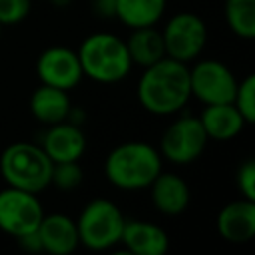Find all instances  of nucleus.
<instances>
[{"mask_svg":"<svg viewBox=\"0 0 255 255\" xmlns=\"http://www.w3.org/2000/svg\"><path fill=\"white\" fill-rule=\"evenodd\" d=\"M189 98V68L185 62L163 56L155 64L143 68L137 82V100L147 112L169 116L179 112Z\"/></svg>","mask_w":255,"mask_h":255,"instance_id":"nucleus-1","label":"nucleus"},{"mask_svg":"<svg viewBox=\"0 0 255 255\" xmlns=\"http://www.w3.org/2000/svg\"><path fill=\"white\" fill-rule=\"evenodd\" d=\"M161 171L159 151L145 141H126L114 147L104 163L108 181L120 189H143Z\"/></svg>","mask_w":255,"mask_h":255,"instance_id":"nucleus-2","label":"nucleus"},{"mask_svg":"<svg viewBox=\"0 0 255 255\" xmlns=\"http://www.w3.org/2000/svg\"><path fill=\"white\" fill-rule=\"evenodd\" d=\"M84 76L100 82L114 84L124 80L131 70V60L126 42L112 34H92L78 50Z\"/></svg>","mask_w":255,"mask_h":255,"instance_id":"nucleus-3","label":"nucleus"},{"mask_svg":"<svg viewBox=\"0 0 255 255\" xmlns=\"http://www.w3.org/2000/svg\"><path fill=\"white\" fill-rule=\"evenodd\" d=\"M52 165L54 163L42 145L30 141L8 145L0 157V171L6 183L30 193H40L50 185Z\"/></svg>","mask_w":255,"mask_h":255,"instance_id":"nucleus-4","label":"nucleus"},{"mask_svg":"<svg viewBox=\"0 0 255 255\" xmlns=\"http://www.w3.org/2000/svg\"><path fill=\"white\" fill-rule=\"evenodd\" d=\"M124 223L126 219L114 201L104 199V197L92 199L82 209L76 221L80 243L94 251L108 249L120 243Z\"/></svg>","mask_w":255,"mask_h":255,"instance_id":"nucleus-5","label":"nucleus"},{"mask_svg":"<svg viewBox=\"0 0 255 255\" xmlns=\"http://www.w3.org/2000/svg\"><path fill=\"white\" fill-rule=\"evenodd\" d=\"M207 139L209 137L199 118L181 116L173 124H169V128L163 131L161 143H159L161 155L177 165L191 163L203 153Z\"/></svg>","mask_w":255,"mask_h":255,"instance_id":"nucleus-6","label":"nucleus"},{"mask_svg":"<svg viewBox=\"0 0 255 255\" xmlns=\"http://www.w3.org/2000/svg\"><path fill=\"white\" fill-rule=\"evenodd\" d=\"M44 217L36 193L6 187L0 191V229L12 237H22L38 229Z\"/></svg>","mask_w":255,"mask_h":255,"instance_id":"nucleus-7","label":"nucleus"},{"mask_svg":"<svg viewBox=\"0 0 255 255\" xmlns=\"http://www.w3.org/2000/svg\"><path fill=\"white\" fill-rule=\"evenodd\" d=\"M161 36L165 56L187 64L193 58H197L203 50L207 42V28L197 14L179 12L165 24Z\"/></svg>","mask_w":255,"mask_h":255,"instance_id":"nucleus-8","label":"nucleus"},{"mask_svg":"<svg viewBox=\"0 0 255 255\" xmlns=\"http://www.w3.org/2000/svg\"><path fill=\"white\" fill-rule=\"evenodd\" d=\"M191 96L209 104H227L233 102L237 80L231 70L217 60H203L189 70Z\"/></svg>","mask_w":255,"mask_h":255,"instance_id":"nucleus-9","label":"nucleus"},{"mask_svg":"<svg viewBox=\"0 0 255 255\" xmlns=\"http://www.w3.org/2000/svg\"><path fill=\"white\" fill-rule=\"evenodd\" d=\"M36 72L42 84H48L66 92L76 88L84 78L78 52L66 46H52L44 50L38 58Z\"/></svg>","mask_w":255,"mask_h":255,"instance_id":"nucleus-10","label":"nucleus"},{"mask_svg":"<svg viewBox=\"0 0 255 255\" xmlns=\"http://www.w3.org/2000/svg\"><path fill=\"white\" fill-rule=\"evenodd\" d=\"M42 149L52 159V163L60 161H78L86 151V135L80 126L72 122H58L52 124L50 129L44 133Z\"/></svg>","mask_w":255,"mask_h":255,"instance_id":"nucleus-11","label":"nucleus"},{"mask_svg":"<svg viewBox=\"0 0 255 255\" xmlns=\"http://www.w3.org/2000/svg\"><path fill=\"white\" fill-rule=\"evenodd\" d=\"M217 231L229 243H245L255 235V201L235 199L217 213Z\"/></svg>","mask_w":255,"mask_h":255,"instance_id":"nucleus-12","label":"nucleus"},{"mask_svg":"<svg viewBox=\"0 0 255 255\" xmlns=\"http://www.w3.org/2000/svg\"><path fill=\"white\" fill-rule=\"evenodd\" d=\"M36 231L42 243V251H48L52 255H68L80 243L76 221L64 213L44 215Z\"/></svg>","mask_w":255,"mask_h":255,"instance_id":"nucleus-13","label":"nucleus"},{"mask_svg":"<svg viewBox=\"0 0 255 255\" xmlns=\"http://www.w3.org/2000/svg\"><path fill=\"white\" fill-rule=\"evenodd\" d=\"M120 241L133 255H163L169 247L167 233L149 221H126Z\"/></svg>","mask_w":255,"mask_h":255,"instance_id":"nucleus-14","label":"nucleus"},{"mask_svg":"<svg viewBox=\"0 0 255 255\" xmlns=\"http://www.w3.org/2000/svg\"><path fill=\"white\" fill-rule=\"evenodd\" d=\"M151 201L157 211L165 215H179L189 205V187L175 173H157L149 183Z\"/></svg>","mask_w":255,"mask_h":255,"instance_id":"nucleus-15","label":"nucleus"},{"mask_svg":"<svg viewBox=\"0 0 255 255\" xmlns=\"http://www.w3.org/2000/svg\"><path fill=\"white\" fill-rule=\"evenodd\" d=\"M70 110H72V102L68 98V92L48 84H42L40 88H36L30 98L32 116L46 126L66 122L70 116Z\"/></svg>","mask_w":255,"mask_h":255,"instance_id":"nucleus-16","label":"nucleus"},{"mask_svg":"<svg viewBox=\"0 0 255 255\" xmlns=\"http://www.w3.org/2000/svg\"><path fill=\"white\" fill-rule=\"evenodd\" d=\"M199 122L205 129L207 137L221 139V141L235 137L245 126L243 116L237 112V108L231 102L205 106V110L199 116Z\"/></svg>","mask_w":255,"mask_h":255,"instance_id":"nucleus-17","label":"nucleus"},{"mask_svg":"<svg viewBox=\"0 0 255 255\" xmlns=\"http://www.w3.org/2000/svg\"><path fill=\"white\" fill-rule=\"evenodd\" d=\"M126 48H128L131 64H137L141 68H147L165 56L163 36L153 26L133 28L131 36L126 42Z\"/></svg>","mask_w":255,"mask_h":255,"instance_id":"nucleus-18","label":"nucleus"},{"mask_svg":"<svg viewBox=\"0 0 255 255\" xmlns=\"http://www.w3.org/2000/svg\"><path fill=\"white\" fill-rule=\"evenodd\" d=\"M165 0H116V18L133 28L155 26L163 16Z\"/></svg>","mask_w":255,"mask_h":255,"instance_id":"nucleus-19","label":"nucleus"},{"mask_svg":"<svg viewBox=\"0 0 255 255\" xmlns=\"http://www.w3.org/2000/svg\"><path fill=\"white\" fill-rule=\"evenodd\" d=\"M225 20L243 40L255 38V0H225Z\"/></svg>","mask_w":255,"mask_h":255,"instance_id":"nucleus-20","label":"nucleus"},{"mask_svg":"<svg viewBox=\"0 0 255 255\" xmlns=\"http://www.w3.org/2000/svg\"><path fill=\"white\" fill-rule=\"evenodd\" d=\"M231 104L243 116L245 124H253L255 122V76L253 74H249L247 78H243L237 84Z\"/></svg>","mask_w":255,"mask_h":255,"instance_id":"nucleus-21","label":"nucleus"},{"mask_svg":"<svg viewBox=\"0 0 255 255\" xmlns=\"http://www.w3.org/2000/svg\"><path fill=\"white\" fill-rule=\"evenodd\" d=\"M84 179V171L78 165V161H60L52 165V177L50 185H56L62 191L76 189Z\"/></svg>","mask_w":255,"mask_h":255,"instance_id":"nucleus-22","label":"nucleus"},{"mask_svg":"<svg viewBox=\"0 0 255 255\" xmlns=\"http://www.w3.org/2000/svg\"><path fill=\"white\" fill-rule=\"evenodd\" d=\"M32 8V0H0V24L12 26L22 22Z\"/></svg>","mask_w":255,"mask_h":255,"instance_id":"nucleus-23","label":"nucleus"},{"mask_svg":"<svg viewBox=\"0 0 255 255\" xmlns=\"http://www.w3.org/2000/svg\"><path fill=\"white\" fill-rule=\"evenodd\" d=\"M237 187L245 199L255 201V161L247 159L237 169Z\"/></svg>","mask_w":255,"mask_h":255,"instance_id":"nucleus-24","label":"nucleus"},{"mask_svg":"<svg viewBox=\"0 0 255 255\" xmlns=\"http://www.w3.org/2000/svg\"><path fill=\"white\" fill-rule=\"evenodd\" d=\"M92 8L104 20L116 16V0H92Z\"/></svg>","mask_w":255,"mask_h":255,"instance_id":"nucleus-25","label":"nucleus"},{"mask_svg":"<svg viewBox=\"0 0 255 255\" xmlns=\"http://www.w3.org/2000/svg\"><path fill=\"white\" fill-rule=\"evenodd\" d=\"M18 243L26 249V251H42V243H40V237H38V231H32V233H26L22 237H16Z\"/></svg>","mask_w":255,"mask_h":255,"instance_id":"nucleus-26","label":"nucleus"},{"mask_svg":"<svg viewBox=\"0 0 255 255\" xmlns=\"http://www.w3.org/2000/svg\"><path fill=\"white\" fill-rule=\"evenodd\" d=\"M0 34H2V24H0Z\"/></svg>","mask_w":255,"mask_h":255,"instance_id":"nucleus-27","label":"nucleus"}]
</instances>
